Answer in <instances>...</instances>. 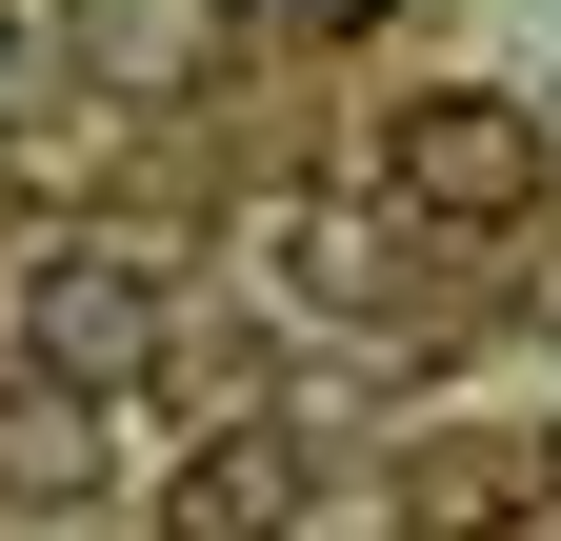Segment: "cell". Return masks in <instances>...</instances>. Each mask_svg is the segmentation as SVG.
<instances>
[{
  "mask_svg": "<svg viewBox=\"0 0 561 541\" xmlns=\"http://www.w3.org/2000/svg\"><path fill=\"white\" fill-rule=\"evenodd\" d=\"M41 41H60V21H21V0H0V101H21V60H41Z\"/></svg>",
  "mask_w": 561,
  "mask_h": 541,
  "instance_id": "cell-6",
  "label": "cell"
},
{
  "mask_svg": "<svg viewBox=\"0 0 561 541\" xmlns=\"http://www.w3.org/2000/svg\"><path fill=\"white\" fill-rule=\"evenodd\" d=\"M541 482H561V461H541Z\"/></svg>",
  "mask_w": 561,
  "mask_h": 541,
  "instance_id": "cell-8",
  "label": "cell"
},
{
  "mask_svg": "<svg viewBox=\"0 0 561 541\" xmlns=\"http://www.w3.org/2000/svg\"><path fill=\"white\" fill-rule=\"evenodd\" d=\"M161 361H181V301H161V261H140V241H60V261H21V381L121 401V381H161Z\"/></svg>",
  "mask_w": 561,
  "mask_h": 541,
  "instance_id": "cell-2",
  "label": "cell"
},
{
  "mask_svg": "<svg viewBox=\"0 0 561 541\" xmlns=\"http://www.w3.org/2000/svg\"><path fill=\"white\" fill-rule=\"evenodd\" d=\"M161 541H301V441H280V422H221L161 482Z\"/></svg>",
  "mask_w": 561,
  "mask_h": 541,
  "instance_id": "cell-4",
  "label": "cell"
},
{
  "mask_svg": "<svg viewBox=\"0 0 561 541\" xmlns=\"http://www.w3.org/2000/svg\"><path fill=\"white\" fill-rule=\"evenodd\" d=\"M280 241V281H301V301H362L381 281V261H362V221H341V200H301V221H261Z\"/></svg>",
  "mask_w": 561,
  "mask_h": 541,
  "instance_id": "cell-5",
  "label": "cell"
},
{
  "mask_svg": "<svg viewBox=\"0 0 561 541\" xmlns=\"http://www.w3.org/2000/svg\"><path fill=\"white\" fill-rule=\"evenodd\" d=\"M381 221H421V241L541 221V101L522 81H421V101H381Z\"/></svg>",
  "mask_w": 561,
  "mask_h": 541,
  "instance_id": "cell-1",
  "label": "cell"
},
{
  "mask_svg": "<svg viewBox=\"0 0 561 541\" xmlns=\"http://www.w3.org/2000/svg\"><path fill=\"white\" fill-rule=\"evenodd\" d=\"M221 21L241 0H60V60H81L101 101H201L221 81Z\"/></svg>",
  "mask_w": 561,
  "mask_h": 541,
  "instance_id": "cell-3",
  "label": "cell"
},
{
  "mask_svg": "<svg viewBox=\"0 0 561 541\" xmlns=\"http://www.w3.org/2000/svg\"><path fill=\"white\" fill-rule=\"evenodd\" d=\"M241 21H381V0H241Z\"/></svg>",
  "mask_w": 561,
  "mask_h": 541,
  "instance_id": "cell-7",
  "label": "cell"
}]
</instances>
